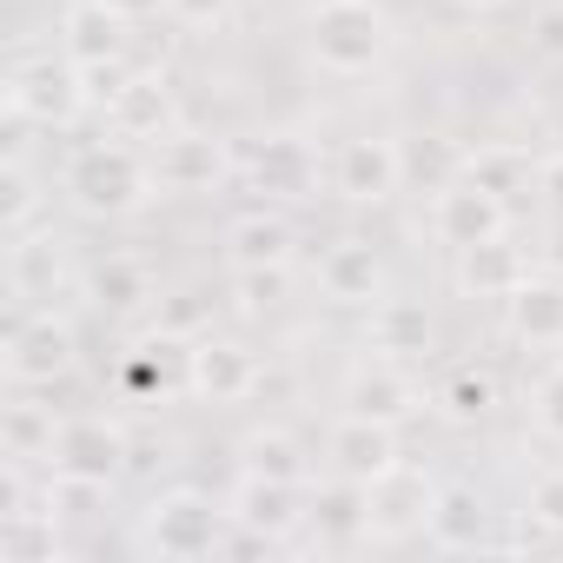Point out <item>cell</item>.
<instances>
[{"mask_svg": "<svg viewBox=\"0 0 563 563\" xmlns=\"http://www.w3.org/2000/svg\"><path fill=\"white\" fill-rule=\"evenodd\" d=\"M107 120H113L120 140H153V146L166 133H179V107H173L159 74H126V87L107 100Z\"/></svg>", "mask_w": 563, "mask_h": 563, "instance_id": "7c38bea8", "label": "cell"}, {"mask_svg": "<svg viewBox=\"0 0 563 563\" xmlns=\"http://www.w3.org/2000/svg\"><path fill=\"white\" fill-rule=\"evenodd\" d=\"M153 166L133 153V146H87V153H74V166H67V199L87 212V219H126V212H140L146 199H153Z\"/></svg>", "mask_w": 563, "mask_h": 563, "instance_id": "7a4b0ae2", "label": "cell"}, {"mask_svg": "<svg viewBox=\"0 0 563 563\" xmlns=\"http://www.w3.org/2000/svg\"><path fill=\"white\" fill-rule=\"evenodd\" d=\"M166 14L179 27H225L232 21V0H166Z\"/></svg>", "mask_w": 563, "mask_h": 563, "instance_id": "d590c367", "label": "cell"}, {"mask_svg": "<svg viewBox=\"0 0 563 563\" xmlns=\"http://www.w3.org/2000/svg\"><path fill=\"white\" fill-rule=\"evenodd\" d=\"M8 272H14V292H21V299H47V292L60 286V245H54L47 232H14Z\"/></svg>", "mask_w": 563, "mask_h": 563, "instance_id": "83f0119b", "label": "cell"}, {"mask_svg": "<svg viewBox=\"0 0 563 563\" xmlns=\"http://www.w3.org/2000/svg\"><path fill=\"white\" fill-rule=\"evenodd\" d=\"M438 405H444V411H451L457 424H477V418H484V411L497 405V385H490L484 372H457V378H451V385L438 391Z\"/></svg>", "mask_w": 563, "mask_h": 563, "instance_id": "836d02e7", "label": "cell"}, {"mask_svg": "<svg viewBox=\"0 0 563 563\" xmlns=\"http://www.w3.org/2000/svg\"><path fill=\"white\" fill-rule=\"evenodd\" d=\"M431 225H438V239H444L451 252H464V245H484V239H497V232L510 225V212H504V199H497V192H484V186L457 179V186H444V192H438V206H431Z\"/></svg>", "mask_w": 563, "mask_h": 563, "instance_id": "ba28073f", "label": "cell"}, {"mask_svg": "<svg viewBox=\"0 0 563 563\" xmlns=\"http://www.w3.org/2000/svg\"><path fill=\"white\" fill-rule=\"evenodd\" d=\"M34 212H41V192L27 179V166L8 159V166H0V225H8V232H34Z\"/></svg>", "mask_w": 563, "mask_h": 563, "instance_id": "d6a6232c", "label": "cell"}, {"mask_svg": "<svg viewBox=\"0 0 563 563\" xmlns=\"http://www.w3.org/2000/svg\"><path fill=\"white\" fill-rule=\"evenodd\" d=\"M126 431H113L107 418H67L60 438H54V471H74V477H100L113 484L126 471Z\"/></svg>", "mask_w": 563, "mask_h": 563, "instance_id": "30bf717a", "label": "cell"}, {"mask_svg": "<svg viewBox=\"0 0 563 563\" xmlns=\"http://www.w3.org/2000/svg\"><path fill=\"white\" fill-rule=\"evenodd\" d=\"M239 166H245V179L258 186V192H278V199H306L312 192V153H306V140H292V133H265V140H252L245 153H239Z\"/></svg>", "mask_w": 563, "mask_h": 563, "instance_id": "4fadbf2b", "label": "cell"}, {"mask_svg": "<svg viewBox=\"0 0 563 563\" xmlns=\"http://www.w3.org/2000/svg\"><path fill=\"white\" fill-rule=\"evenodd\" d=\"M530 47H537L543 60H563V8H543V14H537V27H530Z\"/></svg>", "mask_w": 563, "mask_h": 563, "instance_id": "ab89813d", "label": "cell"}, {"mask_svg": "<svg viewBox=\"0 0 563 563\" xmlns=\"http://www.w3.org/2000/svg\"><path fill=\"white\" fill-rule=\"evenodd\" d=\"M372 345H378L385 358H418V352H431V319H424V306H411V299H378V306H372Z\"/></svg>", "mask_w": 563, "mask_h": 563, "instance_id": "484cf974", "label": "cell"}, {"mask_svg": "<svg viewBox=\"0 0 563 563\" xmlns=\"http://www.w3.org/2000/svg\"><path fill=\"white\" fill-rule=\"evenodd\" d=\"M219 173H225V146L206 140V133H166V140L153 146V179H159V192H206Z\"/></svg>", "mask_w": 563, "mask_h": 563, "instance_id": "5bb4252c", "label": "cell"}, {"mask_svg": "<svg viewBox=\"0 0 563 563\" xmlns=\"http://www.w3.org/2000/svg\"><path fill=\"white\" fill-rule=\"evenodd\" d=\"M54 438H60L54 405H8L0 411V444H8V457H21V464L54 457Z\"/></svg>", "mask_w": 563, "mask_h": 563, "instance_id": "f546056e", "label": "cell"}, {"mask_svg": "<svg viewBox=\"0 0 563 563\" xmlns=\"http://www.w3.org/2000/svg\"><path fill=\"white\" fill-rule=\"evenodd\" d=\"M537 431L543 438H563V365L537 385Z\"/></svg>", "mask_w": 563, "mask_h": 563, "instance_id": "8d00e7d4", "label": "cell"}, {"mask_svg": "<svg viewBox=\"0 0 563 563\" xmlns=\"http://www.w3.org/2000/svg\"><path fill=\"white\" fill-rule=\"evenodd\" d=\"M113 8H120L126 21H146V14H159V8H166V0H113Z\"/></svg>", "mask_w": 563, "mask_h": 563, "instance_id": "b9f144b4", "label": "cell"}, {"mask_svg": "<svg viewBox=\"0 0 563 563\" xmlns=\"http://www.w3.org/2000/svg\"><path fill=\"white\" fill-rule=\"evenodd\" d=\"M245 477H272V484H306V451L292 444V431H252L239 444Z\"/></svg>", "mask_w": 563, "mask_h": 563, "instance_id": "4dcf8cb0", "label": "cell"}, {"mask_svg": "<svg viewBox=\"0 0 563 563\" xmlns=\"http://www.w3.org/2000/svg\"><path fill=\"white\" fill-rule=\"evenodd\" d=\"M306 41L325 74H372L391 54V21L378 0H319L306 14Z\"/></svg>", "mask_w": 563, "mask_h": 563, "instance_id": "6da1fadb", "label": "cell"}, {"mask_svg": "<svg viewBox=\"0 0 563 563\" xmlns=\"http://www.w3.org/2000/svg\"><path fill=\"white\" fill-rule=\"evenodd\" d=\"M537 186H543V199L556 206V219H563V153L550 159V166H537Z\"/></svg>", "mask_w": 563, "mask_h": 563, "instance_id": "60d3db41", "label": "cell"}, {"mask_svg": "<svg viewBox=\"0 0 563 563\" xmlns=\"http://www.w3.org/2000/svg\"><path fill=\"white\" fill-rule=\"evenodd\" d=\"M451 8H471L477 14V8H504V0H451Z\"/></svg>", "mask_w": 563, "mask_h": 563, "instance_id": "ee69618b", "label": "cell"}, {"mask_svg": "<svg viewBox=\"0 0 563 563\" xmlns=\"http://www.w3.org/2000/svg\"><path fill=\"white\" fill-rule=\"evenodd\" d=\"M8 378H14V385H41V391L67 385V378H74V332H67L54 312L21 319V325L8 332Z\"/></svg>", "mask_w": 563, "mask_h": 563, "instance_id": "52a82bcc", "label": "cell"}, {"mask_svg": "<svg viewBox=\"0 0 563 563\" xmlns=\"http://www.w3.org/2000/svg\"><path fill=\"white\" fill-rule=\"evenodd\" d=\"M225 258H232V272H245V265H286L292 258V225L278 219V212H245V219L225 225Z\"/></svg>", "mask_w": 563, "mask_h": 563, "instance_id": "603a6c76", "label": "cell"}, {"mask_svg": "<svg viewBox=\"0 0 563 563\" xmlns=\"http://www.w3.org/2000/svg\"><path fill=\"white\" fill-rule=\"evenodd\" d=\"M219 510H212V497H199V490H166L153 510H146V550H159V556H173V563H192V556H212L219 550Z\"/></svg>", "mask_w": 563, "mask_h": 563, "instance_id": "277c9868", "label": "cell"}, {"mask_svg": "<svg viewBox=\"0 0 563 563\" xmlns=\"http://www.w3.org/2000/svg\"><path fill=\"white\" fill-rule=\"evenodd\" d=\"M523 278H530V258H523V245H510L504 232L457 252V286H464L471 299H510Z\"/></svg>", "mask_w": 563, "mask_h": 563, "instance_id": "2e32d148", "label": "cell"}, {"mask_svg": "<svg viewBox=\"0 0 563 563\" xmlns=\"http://www.w3.org/2000/svg\"><path fill=\"white\" fill-rule=\"evenodd\" d=\"M186 365H192V345L186 339H173V332H153L133 358H126V391L133 398H166L173 385H186Z\"/></svg>", "mask_w": 563, "mask_h": 563, "instance_id": "d6986e66", "label": "cell"}, {"mask_svg": "<svg viewBox=\"0 0 563 563\" xmlns=\"http://www.w3.org/2000/svg\"><path fill=\"white\" fill-rule=\"evenodd\" d=\"M398 186H405L398 140L358 133V140H345V146L332 153V192H339V199H352V206H385Z\"/></svg>", "mask_w": 563, "mask_h": 563, "instance_id": "8992f818", "label": "cell"}, {"mask_svg": "<svg viewBox=\"0 0 563 563\" xmlns=\"http://www.w3.org/2000/svg\"><path fill=\"white\" fill-rule=\"evenodd\" d=\"M278 299H286V265H245V272H239V312H245V319L272 312Z\"/></svg>", "mask_w": 563, "mask_h": 563, "instance_id": "e575fe53", "label": "cell"}, {"mask_svg": "<svg viewBox=\"0 0 563 563\" xmlns=\"http://www.w3.org/2000/svg\"><path fill=\"white\" fill-rule=\"evenodd\" d=\"M126 27L133 21L113 8V0H74L67 21H60V54L74 67H107V60L126 54Z\"/></svg>", "mask_w": 563, "mask_h": 563, "instance_id": "8fae6325", "label": "cell"}, {"mask_svg": "<svg viewBox=\"0 0 563 563\" xmlns=\"http://www.w3.org/2000/svg\"><path fill=\"white\" fill-rule=\"evenodd\" d=\"M306 517H312V523H319V537H332V543H345V537L372 530L365 484H358V477H339V484H325V490L312 497V510H306Z\"/></svg>", "mask_w": 563, "mask_h": 563, "instance_id": "f1b7e54d", "label": "cell"}, {"mask_svg": "<svg viewBox=\"0 0 563 563\" xmlns=\"http://www.w3.org/2000/svg\"><path fill=\"white\" fill-rule=\"evenodd\" d=\"M319 292L332 306H372L385 292V265L365 239H339L325 258H319Z\"/></svg>", "mask_w": 563, "mask_h": 563, "instance_id": "e0dca14e", "label": "cell"}, {"mask_svg": "<svg viewBox=\"0 0 563 563\" xmlns=\"http://www.w3.org/2000/svg\"><path fill=\"white\" fill-rule=\"evenodd\" d=\"M550 140H556V153H563V113H556V126H550Z\"/></svg>", "mask_w": 563, "mask_h": 563, "instance_id": "f6af8a7d", "label": "cell"}, {"mask_svg": "<svg viewBox=\"0 0 563 563\" xmlns=\"http://www.w3.org/2000/svg\"><path fill=\"white\" fill-rule=\"evenodd\" d=\"M504 306L523 345H563V278H523Z\"/></svg>", "mask_w": 563, "mask_h": 563, "instance_id": "44dd1931", "label": "cell"}, {"mask_svg": "<svg viewBox=\"0 0 563 563\" xmlns=\"http://www.w3.org/2000/svg\"><path fill=\"white\" fill-rule=\"evenodd\" d=\"M530 510H537V523H543V530H563V477H537Z\"/></svg>", "mask_w": 563, "mask_h": 563, "instance_id": "74e56055", "label": "cell"}, {"mask_svg": "<svg viewBox=\"0 0 563 563\" xmlns=\"http://www.w3.org/2000/svg\"><path fill=\"white\" fill-rule=\"evenodd\" d=\"M398 424H378V418H339V431H332V464H339V477H358V484H372L378 471H391L398 464V438H391Z\"/></svg>", "mask_w": 563, "mask_h": 563, "instance_id": "ac0fdd59", "label": "cell"}, {"mask_svg": "<svg viewBox=\"0 0 563 563\" xmlns=\"http://www.w3.org/2000/svg\"><path fill=\"white\" fill-rule=\"evenodd\" d=\"M550 265L563 272V219H556V239H550Z\"/></svg>", "mask_w": 563, "mask_h": 563, "instance_id": "7bdbcfd3", "label": "cell"}, {"mask_svg": "<svg viewBox=\"0 0 563 563\" xmlns=\"http://www.w3.org/2000/svg\"><path fill=\"white\" fill-rule=\"evenodd\" d=\"M431 504H438V484H431V471H418V464H405V457L365 484L372 537H411V530H424V523H431Z\"/></svg>", "mask_w": 563, "mask_h": 563, "instance_id": "5b68a950", "label": "cell"}, {"mask_svg": "<svg viewBox=\"0 0 563 563\" xmlns=\"http://www.w3.org/2000/svg\"><path fill=\"white\" fill-rule=\"evenodd\" d=\"M54 556H60V517L54 510L0 517V563H54Z\"/></svg>", "mask_w": 563, "mask_h": 563, "instance_id": "4316f807", "label": "cell"}, {"mask_svg": "<svg viewBox=\"0 0 563 563\" xmlns=\"http://www.w3.org/2000/svg\"><path fill=\"white\" fill-rule=\"evenodd\" d=\"M186 385H192L206 405H239V398H252L265 378H258V358H252L245 345H232V339H199V345H192V365H186Z\"/></svg>", "mask_w": 563, "mask_h": 563, "instance_id": "9c48e42d", "label": "cell"}, {"mask_svg": "<svg viewBox=\"0 0 563 563\" xmlns=\"http://www.w3.org/2000/svg\"><path fill=\"white\" fill-rule=\"evenodd\" d=\"M87 292H93V306H107V312H133V306L153 299V272H146L133 252H107V258L87 272Z\"/></svg>", "mask_w": 563, "mask_h": 563, "instance_id": "d4e9b609", "label": "cell"}, {"mask_svg": "<svg viewBox=\"0 0 563 563\" xmlns=\"http://www.w3.org/2000/svg\"><path fill=\"white\" fill-rule=\"evenodd\" d=\"M199 319H206V306H199L192 292H186V299H166V306H159V332H173V339H186V332H192Z\"/></svg>", "mask_w": 563, "mask_h": 563, "instance_id": "f35d334b", "label": "cell"}, {"mask_svg": "<svg viewBox=\"0 0 563 563\" xmlns=\"http://www.w3.org/2000/svg\"><path fill=\"white\" fill-rule=\"evenodd\" d=\"M431 543L438 550H477L484 530H490V510L471 484H438V504H431Z\"/></svg>", "mask_w": 563, "mask_h": 563, "instance_id": "ffe728a7", "label": "cell"}, {"mask_svg": "<svg viewBox=\"0 0 563 563\" xmlns=\"http://www.w3.org/2000/svg\"><path fill=\"white\" fill-rule=\"evenodd\" d=\"M530 173H537V166H530V153H517V146H477V153H464V179L484 186V192H497V199L523 192Z\"/></svg>", "mask_w": 563, "mask_h": 563, "instance_id": "1f68e13d", "label": "cell"}, {"mask_svg": "<svg viewBox=\"0 0 563 563\" xmlns=\"http://www.w3.org/2000/svg\"><path fill=\"white\" fill-rule=\"evenodd\" d=\"M345 411L352 418H378V424H405L418 411V385L391 365V358H372L345 378Z\"/></svg>", "mask_w": 563, "mask_h": 563, "instance_id": "9a60e30c", "label": "cell"}, {"mask_svg": "<svg viewBox=\"0 0 563 563\" xmlns=\"http://www.w3.org/2000/svg\"><path fill=\"white\" fill-rule=\"evenodd\" d=\"M299 484H272V477H245L239 484V497H232V517L245 523V530H258V537H286L306 510H299V497H292Z\"/></svg>", "mask_w": 563, "mask_h": 563, "instance_id": "7402d4cb", "label": "cell"}, {"mask_svg": "<svg viewBox=\"0 0 563 563\" xmlns=\"http://www.w3.org/2000/svg\"><path fill=\"white\" fill-rule=\"evenodd\" d=\"M80 100H87V80H80V67L74 60H21L14 74H8V113L14 120H34V126H67L74 113H80Z\"/></svg>", "mask_w": 563, "mask_h": 563, "instance_id": "3957f363", "label": "cell"}, {"mask_svg": "<svg viewBox=\"0 0 563 563\" xmlns=\"http://www.w3.org/2000/svg\"><path fill=\"white\" fill-rule=\"evenodd\" d=\"M398 159H405V186H418V192H444V186L464 179V146L444 140V133H411V140H398Z\"/></svg>", "mask_w": 563, "mask_h": 563, "instance_id": "cb8c5ba5", "label": "cell"}]
</instances>
